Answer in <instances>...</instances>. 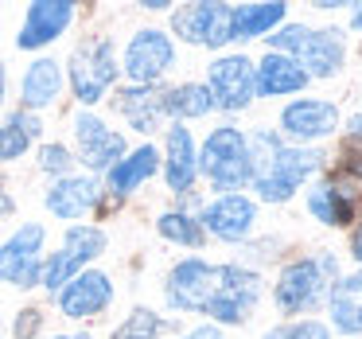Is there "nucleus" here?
Listing matches in <instances>:
<instances>
[{
  "mask_svg": "<svg viewBox=\"0 0 362 339\" xmlns=\"http://www.w3.org/2000/svg\"><path fill=\"white\" fill-rule=\"evenodd\" d=\"M335 273V261L323 258V261H296L281 273V285H276V300L281 308L288 312H300V308L315 304L323 297V277Z\"/></svg>",
  "mask_w": 362,
  "mask_h": 339,
  "instance_id": "6",
  "label": "nucleus"
},
{
  "mask_svg": "<svg viewBox=\"0 0 362 339\" xmlns=\"http://www.w3.org/2000/svg\"><path fill=\"white\" fill-rule=\"evenodd\" d=\"M172 40H168L164 32H141L133 43H129V51H125V71H129V79H136V82H156L160 74L172 67Z\"/></svg>",
  "mask_w": 362,
  "mask_h": 339,
  "instance_id": "9",
  "label": "nucleus"
},
{
  "mask_svg": "<svg viewBox=\"0 0 362 339\" xmlns=\"http://www.w3.org/2000/svg\"><path fill=\"white\" fill-rule=\"evenodd\" d=\"M59 339H82V335H59Z\"/></svg>",
  "mask_w": 362,
  "mask_h": 339,
  "instance_id": "38",
  "label": "nucleus"
},
{
  "mask_svg": "<svg viewBox=\"0 0 362 339\" xmlns=\"http://www.w3.org/2000/svg\"><path fill=\"white\" fill-rule=\"evenodd\" d=\"M40 164L47 168V172H66V168H71V156H66V149H59V144H47V149L40 152Z\"/></svg>",
  "mask_w": 362,
  "mask_h": 339,
  "instance_id": "31",
  "label": "nucleus"
},
{
  "mask_svg": "<svg viewBox=\"0 0 362 339\" xmlns=\"http://www.w3.org/2000/svg\"><path fill=\"white\" fill-rule=\"evenodd\" d=\"M40 246H43V226H24L0 250V277L12 285H35V277H40Z\"/></svg>",
  "mask_w": 362,
  "mask_h": 339,
  "instance_id": "10",
  "label": "nucleus"
},
{
  "mask_svg": "<svg viewBox=\"0 0 362 339\" xmlns=\"http://www.w3.org/2000/svg\"><path fill=\"white\" fill-rule=\"evenodd\" d=\"M206 226H211V234L226 238V242H238V238H245L253 226V203L242 195L218 199V203L206 211Z\"/></svg>",
  "mask_w": 362,
  "mask_h": 339,
  "instance_id": "15",
  "label": "nucleus"
},
{
  "mask_svg": "<svg viewBox=\"0 0 362 339\" xmlns=\"http://www.w3.org/2000/svg\"><path fill=\"white\" fill-rule=\"evenodd\" d=\"M187 339H218V331H214V328H199L195 335H187Z\"/></svg>",
  "mask_w": 362,
  "mask_h": 339,
  "instance_id": "32",
  "label": "nucleus"
},
{
  "mask_svg": "<svg viewBox=\"0 0 362 339\" xmlns=\"http://www.w3.org/2000/svg\"><path fill=\"white\" fill-rule=\"evenodd\" d=\"M250 164H261L257 168L261 199L281 203V199H288L292 191H296V183L304 180V176L315 172L320 152H312V149H304V152H300V149H284V144H276L269 133H257V137H253Z\"/></svg>",
  "mask_w": 362,
  "mask_h": 339,
  "instance_id": "2",
  "label": "nucleus"
},
{
  "mask_svg": "<svg viewBox=\"0 0 362 339\" xmlns=\"http://www.w3.org/2000/svg\"><path fill=\"white\" fill-rule=\"evenodd\" d=\"M195 180V149H191L187 129H172L168 133V183L175 191H183Z\"/></svg>",
  "mask_w": 362,
  "mask_h": 339,
  "instance_id": "21",
  "label": "nucleus"
},
{
  "mask_svg": "<svg viewBox=\"0 0 362 339\" xmlns=\"http://www.w3.org/2000/svg\"><path fill=\"white\" fill-rule=\"evenodd\" d=\"M160 234L172 238V242H183V246H199V242H203V230H199L187 214H164V219H160Z\"/></svg>",
  "mask_w": 362,
  "mask_h": 339,
  "instance_id": "28",
  "label": "nucleus"
},
{
  "mask_svg": "<svg viewBox=\"0 0 362 339\" xmlns=\"http://www.w3.org/2000/svg\"><path fill=\"white\" fill-rule=\"evenodd\" d=\"M121 110H125V117L141 133H148V129H156L160 113H164V98H156L152 90H125L121 94Z\"/></svg>",
  "mask_w": 362,
  "mask_h": 339,
  "instance_id": "24",
  "label": "nucleus"
},
{
  "mask_svg": "<svg viewBox=\"0 0 362 339\" xmlns=\"http://www.w3.org/2000/svg\"><path fill=\"white\" fill-rule=\"evenodd\" d=\"M354 28H362V8H358V12H354Z\"/></svg>",
  "mask_w": 362,
  "mask_h": 339,
  "instance_id": "35",
  "label": "nucleus"
},
{
  "mask_svg": "<svg viewBox=\"0 0 362 339\" xmlns=\"http://www.w3.org/2000/svg\"><path fill=\"white\" fill-rule=\"evenodd\" d=\"M113 74H117V63H113V43L110 40H94L86 47L74 51L71 59V82H74V94L82 102H98V98L110 90Z\"/></svg>",
  "mask_w": 362,
  "mask_h": 339,
  "instance_id": "5",
  "label": "nucleus"
},
{
  "mask_svg": "<svg viewBox=\"0 0 362 339\" xmlns=\"http://www.w3.org/2000/svg\"><path fill=\"white\" fill-rule=\"evenodd\" d=\"M35 133H40V121H35V117H28V113H16V117H8V125L0 129V160L20 156V152L32 144Z\"/></svg>",
  "mask_w": 362,
  "mask_h": 339,
  "instance_id": "26",
  "label": "nucleus"
},
{
  "mask_svg": "<svg viewBox=\"0 0 362 339\" xmlns=\"http://www.w3.org/2000/svg\"><path fill=\"white\" fill-rule=\"evenodd\" d=\"M203 172L211 176L218 188H242V183L253 176L250 144H245V137L238 133V129H214V133L206 137Z\"/></svg>",
  "mask_w": 362,
  "mask_h": 339,
  "instance_id": "3",
  "label": "nucleus"
},
{
  "mask_svg": "<svg viewBox=\"0 0 362 339\" xmlns=\"http://www.w3.org/2000/svg\"><path fill=\"white\" fill-rule=\"evenodd\" d=\"M284 20V4H245L234 8V24H230V40H253L265 35L273 24Z\"/></svg>",
  "mask_w": 362,
  "mask_h": 339,
  "instance_id": "20",
  "label": "nucleus"
},
{
  "mask_svg": "<svg viewBox=\"0 0 362 339\" xmlns=\"http://www.w3.org/2000/svg\"><path fill=\"white\" fill-rule=\"evenodd\" d=\"M354 258L362 261V230H358V234H354Z\"/></svg>",
  "mask_w": 362,
  "mask_h": 339,
  "instance_id": "34",
  "label": "nucleus"
},
{
  "mask_svg": "<svg viewBox=\"0 0 362 339\" xmlns=\"http://www.w3.org/2000/svg\"><path fill=\"white\" fill-rule=\"evenodd\" d=\"M71 16H74V4H66V0H40V4H32L28 20H24V32H20V47H43V43H51L55 35H63Z\"/></svg>",
  "mask_w": 362,
  "mask_h": 339,
  "instance_id": "12",
  "label": "nucleus"
},
{
  "mask_svg": "<svg viewBox=\"0 0 362 339\" xmlns=\"http://www.w3.org/2000/svg\"><path fill=\"white\" fill-rule=\"evenodd\" d=\"M269 43L281 51H292L300 63L308 67L312 74H335L339 63H343V40L335 32H308V28H281L276 35H269ZM304 71V74H308Z\"/></svg>",
  "mask_w": 362,
  "mask_h": 339,
  "instance_id": "4",
  "label": "nucleus"
},
{
  "mask_svg": "<svg viewBox=\"0 0 362 339\" xmlns=\"http://www.w3.org/2000/svg\"><path fill=\"white\" fill-rule=\"evenodd\" d=\"M4 207H8V203H4V199H0V211H4Z\"/></svg>",
  "mask_w": 362,
  "mask_h": 339,
  "instance_id": "39",
  "label": "nucleus"
},
{
  "mask_svg": "<svg viewBox=\"0 0 362 339\" xmlns=\"http://www.w3.org/2000/svg\"><path fill=\"white\" fill-rule=\"evenodd\" d=\"M94 203H98V183L94 180H78V176L59 180L55 188L47 191V207L55 214H63V219H78V214L90 211Z\"/></svg>",
  "mask_w": 362,
  "mask_h": 339,
  "instance_id": "17",
  "label": "nucleus"
},
{
  "mask_svg": "<svg viewBox=\"0 0 362 339\" xmlns=\"http://www.w3.org/2000/svg\"><path fill=\"white\" fill-rule=\"evenodd\" d=\"M304 82H308V74L284 55H265V63L257 67V90L261 94H292V90H300Z\"/></svg>",
  "mask_w": 362,
  "mask_h": 339,
  "instance_id": "18",
  "label": "nucleus"
},
{
  "mask_svg": "<svg viewBox=\"0 0 362 339\" xmlns=\"http://www.w3.org/2000/svg\"><path fill=\"white\" fill-rule=\"evenodd\" d=\"M113 297V285L105 273H82V277H71L63 289V297H59V304H63L66 316H94L102 312L105 304H110Z\"/></svg>",
  "mask_w": 362,
  "mask_h": 339,
  "instance_id": "13",
  "label": "nucleus"
},
{
  "mask_svg": "<svg viewBox=\"0 0 362 339\" xmlns=\"http://www.w3.org/2000/svg\"><path fill=\"white\" fill-rule=\"evenodd\" d=\"M269 339H327V328L323 323H292V328L273 331Z\"/></svg>",
  "mask_w": 362,
  "mask_h": 339,
  "instance_id": "30",
  "label": "nucleus"
},
{
  "mask_svg": "<svg viewBox=\"0 0 362 339\" xmlns=\"http://www.w3.org/2000/svg\"><path fill=\"white\" fill-rule=\"evenodd\" d=\"M152 172H156V149H148V144H144V149L133 152L129 160H117V164H113L110 188L117 191V195H129V191H133L136 183H144Z\"/></svg>",
  "mask_w": 362,
  "mask_h": 339,
  "instance_id": "23",
  "label": "nucleus"
},
{
  "mask_svg": "<svg viewBox=\"0 0 362 339\" xmlns=\"http://www.w3.org/2000/svg\"><path fill=\"white\" fill-rule=\"evenodd\" d=\"M211 98L222 110H242L253 98V67L250 59H218L211 71Z\"/></svg>",
  "mask_w": 362,
  "mask_h": 339,
  "instance_id": "11",
  "label": "nucleus"
},
{
  "mask_svg": "<svg viewBox=\"0 0 362 339\" xmlns=\"http://www.w3.org/2000/svg\"><path fill=\"white\" fill-rule=\"evenodd\" d=\"M284 129H288L292 137H300V141H315V137L331 133L335 129V105L327 102H296L284 110Z\"/></svg>",
  "mask_w": 362,
  "mask_h": 339,
  "instance_id": "16",
  "label": "nucleus"
},
{
  "mask_svg": "<svg viewBox=\"0 0 362 339\" xmlns=\"http://www.w3.org/2000/svg\"><path fill=\"white\" fill-rule=\"evenodd\" d=\"M230 24H234L230 4H191V8L175 12V32L191 43H206V47H222L230 40Z\"/></svg>",
  "mask_w": 362,
  "mask_h": 339,
  "instance_id": "8",
  "label": "nucleus"
},
{
  "mask_svg": "<svg viewBox=\"0 0 362 339\" xmlns=\"http://www.w3.org/2000/svg\"><path fill=\"white\" fill-rule=\"evenodd\" d=\"M351 133L362 137V113H354V117H351Z\"/></svg>",
  "mask_w": 362,
  "mask_h": 339,
  "instance_id": "33",
  "label": "nucleus"
},
{
  "mask_svg": "<svg viewBox=\"0 0 362 339\" xmlns=\"http://www.w3.org/2000/svg\"><path fill=\"white\" fill-rule=\"evenodd\" d=\"M354 172H358V176H362V156H358V164H354Z\"/></svg>",
  "mask_w": 362,
  "mask_h": 339,
  "instance_id": "37",
  "label": "nucleus"
},
{
  "mask_svg": "<svg viewBox=\"0 0 362 339\" xmlns=\"http://www.w3.org/2000/svg\"><path fill=\"white\" fill-rule=\"evenodd\" d=\"M308 207H312L315 219H320V222H331V226H343V222H351V203H346L343 191H335V188L312 191Z\"/></svg>",
  "mask_w": 362,
  "mask_h": 339,
  "instance_id": "27",
  "label": "nucleus"
},
{
  "mask_svg": "<svg viewBox=\"0 0 362 339\" xmlns=\"http://www.w3.org/2000/svg\"><path fill=\"white\" fill-rule=\"evenodd\" d=\"M261 292V281L238 265H206V261H183L168 281V300L175 308L218 316L222 323L245 320Z\"/></svg>",
  "mask_w": 362,
  "mask_h": 339,
  "instance_id": "1",
  "label": "nucleus"
},
{
  "mask_svg": "<svg viewBox=\"0 0 362 339\" xmlns=\"http://www.w3.org/2000/svg\"><path fill=\"white\" fill-rule=\"evenodd\" d=\"M74 129H78L82 160H86L90 168H110V164H117V156L125 152V141H121L117 133H110V129L98 117H90V113H82V117L74 121Z\"/></svg>",
  "mask_w": 362,
  "mask_h": 339,
  "instance_id": "14",
  "label": "nucleus"
},
{
  "mask_svg": "<svg viewBox=\"0 0 362 339\" xmlns=\"http://www.w3.org/2000/svg\"><path fill=\"white\" fill-rule=\"evenodd\" d=\"M0 98H4V67H0Z\"/></svg>",
  "mask_w": 362,
  "mask_h": 339,
  "instance_id": "36",
  "label": "nucleus"
},
{
  "mask_svg": "<svg viewBox=\"0 0 362 339\" xmlns=\"http://www.w3.org/2000/svg\"><path fill=\"white\" fill-rule=\"evenodd\" d=\"M102 250H105V234H102V230H94V226H71V230H66V242H63V253H55V258L47 261V269H43V285H47V289L66 285L82 261L98 258Z\"/></svg>",
  "mask_w": 362,
  "mask_h": 339,
  "instance_id": "7",
  "label": "nucleus"
},
{
  "mask_svg": "<svg viewBox=\"0 0 362 339\" xmlns=\"http://www.w3.org/2000/svg\"><path fill=\"white\" fill-rule=\"evenodd\" d=\"M59 86H63L59 63H51V59H40V63H32V71H28V79H24V105L40 110V105L55 102Z\"/></svg>",
  "mask_w": 362,
  "mask_h": 339,
  "instance_id": "22",
  "label": "nucleus"
},
{
  "mask_svg": "<svg viewBox=\"0 0 362 339\" xmlns=\"http://www.w3.org/2000/svg\"><path fill=\"white\" fill-rule=\"evenodd\" d=\"M331 320L339 331H362V273L346 277L331 292Z\"/></svg>",
  "mask_w": 362,
  "mask_h": 339,
  "instance_id": "19",
  "label": "nucleus"
},
{
  "mask_svg": "<svg viewBox=\"0 0 362 339\" xmlns=\"http://www.w3.org/2000/svg\"><path fill=\"white\" fill-rule=\"evenodd\" d=\"M164 110L175 113V117H203V113L214 110V98L206 86H180L172 94H164Z\"/></svg>",
  "mask_w": 362,
  "mask_h": 339,
  "instance_id": "25",
  "label": "nucleus"
},
{
  "mask_svg": "<svg viewBox=\"0 0 362 339\" xmlns=\"http://www.w3.org/2000/svg\"><path fill=\"white\" fill-rule=\"evenodd\" d=\"M160 331V320L152 312H133V320L117 331V339H152Z\"/></svg>",
  "mask_w": 362,
  "mask_h": 339,
  "instance_id": "29",
  "label": "nucleus"
}]
</instances>
